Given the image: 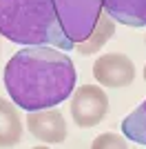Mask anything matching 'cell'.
<instances>
[{"instance_id":"cell-1","label":"cell","mask_w":146,"mask_h":149,"mask_svg":"<svg viewBox=\"0 0 146 149\" xmlns=\"http://www.w3.org/2000/svg\"><path fill=\"white\" fill-rule=\"evenodd\" d=\"M78 71L73 60L49 45H31L13 54L5 67V87L16 105L27 111L49 109L73 93Z\"/></svg>"},{"instance_id":"cell-2","label":"cell","mask_w":146,"mask_h":149,"mask_svg":"<svg viewBox=\"0 0 146 149\" xmlns=\"http://www.w3.org/2000/svg\"><path fill=\"white\" fill-rule=\"evenodd\" d=\"M0 33L18 45L73 49L51 0H0Z\"/></svg>"},{"instance_id":"cell-3","label":"cell","mask_w":146,"mask_h":149,"mask_svg":"<svg viewBox=\"0 0 146 149\" xmlns=\"http://www.w3.org/2000/svg\"><path fill=\"white\" fill-rule=\"evenodd\" d=\"M58 11L60 25L73 45L89 38L102 13L100 0H51Z\"/></svg>"},{"instance_id":"cell-4","label":"cell","mask_w":146,"mask_h":149,"mask_svg":"<svg viewBox=\"0 0 146 149\" xmlns=\"http://www.w3.org/2000/svg\"><path fill=\"white\" fill-rule=\"evenodd\" d=\"M109 113V98L104 89L100 87H78L73 91V100H71V116L73 123L78 127H95L104 120V116Z\"/></svg>"},{"instance_id":"cell-5","label":"cell","mask_w":146,"mask_h":149,"mask_svg":"<svg viewBox=\"0 0 146 149\" xmlns=\"http://www.w3.org/2000/svg\"><path fill=\"white\" fill-rule=\"evenodd\" d=\"M93 76L104 87L111 89L128 87L135 78V65L124 54H104L93 65Z\"/></svg>"},{"instance_id":"cell-6","label":"cell","mask_w":146,"mask_h":149,"mask_svg":"<svg viewBox=\"0 0 146 149\" xmlns=\"http://www.w3.org/2000/svg\"><path fill=\"white\" fill-rule=\"evenodd\" d=\"M24 123L38 140L47 145H58L67 138V123H64V116L60 113V109L49 107V109L29 111Z\"/></svg>"},{"instance_id":"cell-7","label":"cell","mask_w":146,"mask_h":149,"mask_svg":"<svg viewBox=\"0 0 146 149\" xmlns=\"http://www.w3.org/2000/svg\"><path fill=\"white\" fill-rule=\"evenodd\" d=\"M111 18L126 27L146 25V0H100Z\"/></svg>"},{"instance_id":"cell-8","label":"cell","mask_w":146,"mask_h":149,"mask_svg":"<svg viewBox=\"0 0 146 149\" xmlns=\"http://www.w3.org/2000/svg\"><path fill=\"white\" fill-rule=\"evenodd\" d=\"M22 138V120L16 105L0 98V147H13Z\"/></svg>"},{"instance_id":"cell-9","label":"cell","mask_w":146,"mask_h":149,"mask_svg":"<svg viewBox=\"0 0 146 149\" xmlns=\"http://www.w3.org/2000/svg\"><path fill=\"white\" fill-rule=\"evenodd\" d=\"M113 33H115V20L111 18V16H102V13H100L95 29L89 33L86 40L78 42L75 47H78V51L82 54V56H91V54H95V51L102 49L104 42L113 38Z\"/></svg>"},{"instance_id":"cell-10","label":"cell","mask_w":146,"mask_h":149,"mask_svg":"<svg viewBox=\"0 0 146 149\" xmlns=\"http://www.w3.org/2000/svg\"><path fill=\"white\" fill-rule=\"evenodd\" d=\"M122 131L128 140L146 147V100L122 120Z\"/></svg>"},{"instance_id":"cell-11","label":"cell","mask_w":146,"mask_h":149,"mask_svg":"<svg viewBox=\"0 0 146 149\" xmlns=\"http://www.w3.org/2000/svg\"><path fill=\"white\" fill-rule=\"evenodd\" d=\"M93 147L95 149H102V147H126V143H124L120 136H115V134H104V136L95 138Z\"/></svg>"},{"instance_id":"cell-12","label":"cell","mask_w":146,"mask_h":149,"mask_svg":"<svg viewBox=\"0 0 146 149\" xmlns=\"http://www.w3.org/2000/svg\"><path fill=\"white\" fill-rule=\"evenodd\" d=\"M144 80H146V65H144Z\"/></svg>"}]
</instances>
